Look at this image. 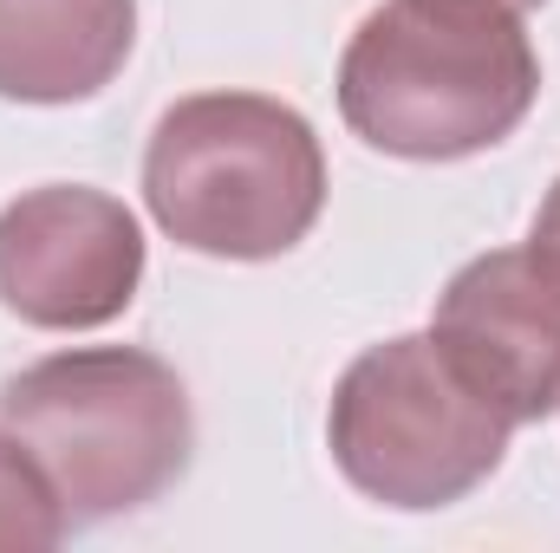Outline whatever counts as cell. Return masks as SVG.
Here are the masks:
<instances>
[{
  "label": "cell",
  "instance_id": "cell-5",
  "mask_svg": "<svg viewBox=\"0 0 560 553\" xmlns=\"http://www.w3.org/2000/svg\"><path fill=\"white\" fill-rule=\"evenodd\" d=\"M143 280L138 215L79 183L26 189L0 209V306L39 332L112 326Z\"/></svg>",
  "mask_w": 560,
  "mask_h": 553
},
{
  "label": "cell",
  "instance_id": "cell-3",
  "mask_svg": "<svg viewBox=\"0 0 560 553\" xmlns=\"http://www.w3.org/2000/svg\"><path fill=\"white\" fill-rule=\"evenodd\" d=\"M0 423L52 482L66 528L156 502L196 449L183 378L138 345H85L26 365L0 391Z\"/></svg>",
  "mask_w": 560,
  "mask_h": 553
},
{
  "label": "cell",
  "instance_id": "cell-1",
  "mask_svg": "<svg viewBox=\"0 0 560 553\" xmlns=\"http://www.w3.org/2000/svg\"><path fill=\"white\" fill-rule=\"evenodd\" d=\"M541 92V59L502 0H385L339 59V111L385 156L450 163L502 143Z\"/></svg>",
  "mask_w": 560,
  "mask_h": 553
},
{
  "label": "cell",
  "instance_id": "cell-2",
  "mask_svg": "<svg viewBox=\"0 0 560 553\" xmlns=\"http://www.w3.org/2000/svg\"><path fill=\"white\" fill-rule=\"evenodd\" d=\"M143 202L156 228L196 255L275 261L306 242L326 202L313 125L261 92H196L150 131Z\"/></svg>",
  "mask_w": 560,
  "mask_h": 553
},
{
  "label": "cell",
  "instance_id": "cell-10",
  "mask_svg": "<svg viewBox=\"0 0 560 553\" xmlns=\"http://www.w3.org/2000/svg\"><path fill=\"white\" fill-rule=\"evenodd\" d=\"M502 7H515V13H522V7H541V0H502Z\"/></svg>",
  "mask_w": 560,
  "mask_h": 553
},
{
  "label": "cell",
  "instance_id": "cell-7",
  "mask_svg": "<svg viewBox=\"0 0 560 553\" xmlns=\"http://www.w3.org/2000/svg\"><path fill=\"white\" fill-rule=\"evenodd\" d=\"M138 0H0V98L72 105L118 79Z\"/></svg>",
  "mask_w": 560,
  "mask_h": 553
},
{
  "label": "cell",
  "instance_id": "cell-9",
  "mask_svg": "<svg viewBox=\"0 0 560 553\" xmlns=\"http://www.w3.org/2000/svg\"><path fill=\"white\" fill-rule=\"evenodd\" d=\"M535 255L560 274V183L548 189V202H541V215H535Z\"/></svg>",
  "mask_w": 560,
  "mask_h": 553
},
{
  "label": "cell",
  "instance_id": "cell-8",
  "mask_svg": "<svg viewBox=\"0 0 560 553\" xmlns=\"http://www.w3.org/2000/svg\"><path fill=\"white\" fill-rule=\"evenodd\" d=\"M66 534V508L26 443L0 423V553H39Z\"/></svg>",
  "mask_w": 560,
  "mask_h": 553
},
{
  "label": "cell",
  "instance_id": "cell-6",
  "mask_svg": "<svg viewBox=\"0 0 560 553\" xmlns=\"http://www.w3.org/2000/svg\"><path fill=\"white\" fill-rule=\"evenodd\" d=\"M430 339L509 423L560 404V274L535 248L469 261L443 286Z\"/></svg>",
  "mask_w": 560,
  "mask_h": 553
},
{
  "label": "cell",
  "instance_id": "cell-4",
  "mask_svg": "<svg viewBox=\"0 0 560 553\" xmlns=\"http://www.w3.org/2000/svg\"><path fill=\"white\" fill-rule=\"evenodd\" d=\"M509 416L495 411L430 332L359 352L332 391L326 443L346 482L385 508H450L495 475L509 449Z\"/></svg>",
  "mask_w": 560,
  "mask_h": 553
}]
</instances>
